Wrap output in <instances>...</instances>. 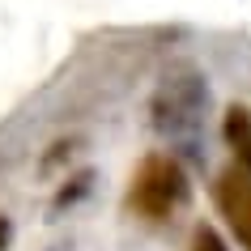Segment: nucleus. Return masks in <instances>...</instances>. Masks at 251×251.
I'll return each instance as SVG.
<instances>
[{"instance_id":"6","label":"nucleus","mask_w":251,"mask_h":251,"mask_svg":"<svg viewBox=\"0 0 251 251\" xmlns=\"http://www.w3.org/2000/svg\"><path fill=\"white\" fill-rule=\"evenodd\" d=\"M9 238H13V226H9V217L0 213V251L9 247Z\"/></svg>"},{"instance_id":"5","label":"nucleus","mask_w":251,"mask_h":251,"mask_svg":"<svg viewBox=\"0 0 251 251\" xmlns=\"http://www.w3.org/2000/svg\"><path fill=\"white\" fill-rule=\"evenodd\" d=\"M192 251H230V243H226L213 226H196V230H192Z\"/></svg>"},{"instance_id":"2","label":"nucleus","mask_w":251,"mask_h":251,"mask_svg":"<svg viewBox=\"0 0 251 251\" xmlns=\"http://www.w3.org/2000/svg\"><path fill=\"white\" fill-rule=\"evenodd\" d=\"M213 200H217L226 226L234 230V238L251 251V171H243L234 162L222 166L213 179Z\"/></svg>"},{"instance_id":"1","label":"nucleus","mask_w":251,"mask_h":251,"mask_svg":"<svg viewBox=\"0 0 251 251\" xmlns=\"http://www.w3.org/2000/svg\"><path fill=\"white\" fill-rule=\"evenodd\" d=\"M192 196V183H187V171L175 153H149L141 158V166L132 171V183H128V209L141 213L145 222H166L187 204Z\"/></svg>"},{"instance_id":"3","label":"nucleus","mask_w":251,"mask_h":251,"mask_svg":"<svg viewBox=\"0 0 251 251\" xmlns=\"http://www.w3.org/2000/svg\"><path fill=\"white\" fill-rule=\"evenodd\" d=\"M200 102H204V94H200L196 81H171V85L158 94V102H153V111H158V128H171V132L192 128Z\"/></svg>"},{"instance_id":"4","label":"nucleus","mask_w":251,"mask_h":251,"mask_svg":"<svg viewBox=\"0 0 251 251\" xmlns=\"http://www.w3.org/2000/svg\"><path fill=\"white\" fill-rule=\"evenodd\" d=\"M222 136L226 145H230V153H234V166H243V171H251V106H230L222 119Z\"/></svg>"}]
</instances>
